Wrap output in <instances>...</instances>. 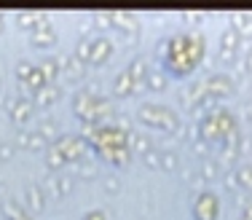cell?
<instances>
[{
	"label": "cell",
	"mask_w": 252,
	"mask_h": 220,
	"mask_svg": "<svg viewBox=\"0 0 252 220\" xmlns=\"http://www.w3.org/2000/svg\"><path fill=\"white\" fill-rule=\"evenodd\" d=\"M204 57H207V38L196 30L175 32L158 43V67L169 78H188L201 67Z\"/></svg>",
	"instance_id": "obj_1"
},
{
	"label": "cell",
	"mask_w": 252,
	"mask_h": 220,
	"mask_svg": "<svg viewBox=\"0 0 252 220\" xmlns=\"http://www.w3.org/2000/svg\"><path fill=\"white\" fill-rule=\"evenodd\" d=\"M83 137H86L89 148L113 169H121L129 164V129L118 126V124H102V126H89Z\"/></svg>",
	"instance_id": "obj_2"
},
{
	"label": "cell",
	"mask_w": 252,
	"mask_h": 220,
	"mask_svg": "<svg viewBox=\"0 0 252 220\" xmlns=\"http://www.w3.org/2000/svg\"><path fill=\"white\" fill-rule=\"evenodd\" d=\"M233 134H242V129H239L236 116L228 108H215V110L204 113L199 126H196V137L201 142H207L209 148L220 145L225 137H233Z\"/></svg>",
	"instance_id": "obj_3"
},
{
	"label": "cell",
	"mask_w": 252,
	"mask_h": 220,
	"mask_svg": "<svg viewBox=\"0 0 252 220\" xmlns=\"http://www.w3.org/2000/svg\"><path fill=\"white\" fill-rule=\"evenodd\" d=\"M73 113H75L78 121H83V126L89 129V126H102V124H107V118L116 110H113L110 99H105L102 94L81 89L73 97Z\"/></svg>",
	"instance_id": "obj_4"
},
{
	"label": "cell",
	"mask_w": 252,
	"mask_h": 220,
	"mask_svg": "<svg viewBox=\"0 0 252 220\" xmlns=\"http://www.w3.org/2000/svg\"><path fill=\"white\" fill-rule=\"evenodd\" d=\"M137 121L148 129H158V132H177L180 129V116L169 105L161 102H145L137 108Z\"/></svg>",
	"instance_id": "obj_5"
},
{
	"label": "cell",
	"mask_w": 252,
	"mask_h": 220,
	"mask_svg": "<svg viewBox=\"0 0 252 220\" xmlns=\"http://www.w3.org/2000/svg\"><path fill=\"white\" fill-rule=\"evenodd\" d=\"M49 148H54V151L62 156L64 166L67 164H81L83 158H86V153L92 151L83 134H62V137L54 142V145H49Z\"/></svg>",
	"instance_id": "obj_6"
},
{
	"label": "cell",
	"mask_w": 252,
	"mask_h": 220,
	"mask_svg": "<svg viewBox=\"0 0 252 220\" xmlns=\"http://www.w3.org/2000/svg\"><path fill=\"white\" fill-rule=\"evenodd\" d=\"M190 215L193 220H218L220 218V196L212 188H201L190 201Z\"/></svg>",
	"instance_id": "obj_7"
},
{
	"label": "cell",
	"mask_w": 252,
	"mask_h": 220,
	"mask_svg": "<svg viewBox=\"0 0 252 220\" xmlns=\"http://www.w3.org/2000/svg\"><path fill=\"white\" fill-rule=\"evenodd\" d=\"M14 75H16V81H19L22 86L27 89L30 99H32L43 86H49V83H46V78H43V73H40V67H38V64H32V62H27V59H22V62L16 64Z\"/></svg>",
	"instance_id": "obj_8"
},
{
	"label": "cell",
	"mask_w": 252,
	"mask_h": 220,
	"mask_svg": "<svg viewBox=\"0 0 252 220\" xmlns=\"http://www.w3.org/2000/svg\"><path fill=\"white\" fill-rule=\"evenodd\" d=\"M204 89H207L209 97H215L220 102V99L231 97V94L236 92V81H233V75H228L220 70V73H212V75L204 78Z\"/></svg>",
	"instance_id": "obj_9"
},
{
	"label": "cell",
	"mask_w": 252,
	"mask_h": 220,
	"mask_svg": "<svg viewBox=\"0 0 252 220\" xmlns=\"http://www.w3.org/2000/svg\"><path fill=\"white\" fill-rule=\"evenodd\" d=\"M8 118H11V124L14 126H25V124H30L35 118V102L30 97H14V99H8Z\"/></svg>",
	"instance_id": "obj_10"
},
{
	"label": "cell",
	"mask_w": 252,
	"mask_h": 220,
	"mask_svg": "<svg viewBox=\"0 0 252 220\" xmlns=\"http://www.w3.org/2000/svg\"><path fill=\"white\" fill-rule=\"evenodd\" d=\"M57 40H59V32H57V27H54L46 16H43V22H40V25L30 32V43H32V49H38V51L40 49H43V51L54 49V46H57Z\"/></svg>",
	"instance_id": "obj_11"
},
{
	"label": "cell",
	"mask_w": 252,
	"mask_h": 220,
	"mask_svg": "<svg viewBox=\"0 0 252 220\" xmlns=\"http://www.w3.org/2000/svg\"><path fill=\"white\" fill-rule=\"evenodd\" d=\"M73 188H75V180L70 175H62V172H51L43 180V191L51 199H64V196L73 193Z\"/></svg>",
	"instance_id": "obj_12"
},
{
	"label": "cell",
	"mask_w": 252,
	"mask_h": 220,
	"mask_svg": "<svg viewBox=\"0 0 252 220\" xmlns=\"http://www.w3.org/2000/svg\"><path fill=\"white\" fill-rule=\"evenodd\" d=\"M110 27L118 30L126 40H137L140 35V22L131 11H110Z\"/></svg>",
	"instance_id": "obj_13"
},
{
	"label": "cell",
	"mask_w": 252,
	"mask_h": 220,
	"mask_svg": "<svg viewBox=\"0 0 252 220\" xmlns=\"http://www.w3.org/2000/svg\"><path fill=\"white\" fill-rule=\"evenodd\" d=\"M113 51H116V46H113V40L107 38V35H97V38H92V57H89V67H105V64L110 62Z\"/></svg>",
	"instance_id": "obj_14"
},
{
	"label": "cell",
	"mask_w": 252,
	"mask_h": 220,
	"mask_svg": "<svg viewBox=\"0 0 252 220\" xmlns=\"http://www.w3.org/2000/svg\"><path fill=\"white\" fill-rule=\"evenodd\" d=\"M126 73H129V78L134 81V86L140 89H145V81H148V73H151V64H148V57H142V54H137L134 59H131L129 64H126Z\"/></svg>",
	"instance_id": "obj_15"
},
{
	"label": "cell",
	"mask_w": 252,
	"mask_h": 220,
	"mask_svg": "<svg viewBox=\"0 0 252 220\" xmlns=\"http://www.w3.org/2000/svg\"><path fill=\"white\" fill-rule=\"evenodd\" d=\"M59 62H62V78H67L70 83H81V81H86V64L78 62L73 54L59 57Z\"/></svg>",
	"instance_id": "obj_16"
},
{
	"label": "cell",
	"mask_w": 252,
	"mask_h": 220,
	"mask_svg": "<svg viewBox=\"0 0 252 220\" xmlns=\"http://www.w3.org/2000/svg\"><path fill=\"white\" fill-rule=\"evenodd\" d=\"M16 148L35 153V151H43L46 142H43V137L38 134V129H19V132H16Z\"/></svg>",
	"instance_id": "obj_17"
},
{
	"label": "cell",
	"mask_w": 252,
	"mask_h": 220,
	"mask_svg": "<svg viewBox=\"0 0 252 220\" xmlns=\"http://www.w3.org/2000/svg\"><path fill=\"white\" fill-rule=\"evenodd\" d=\"M59 97H62V89H59V83H49V86H43L38 94H35L32 102H35V108L49 110V108H54V105L59 102Z\"/></svg>",
	"instance_id": "obj_18"
},
{
	"label": "cell",
	"mask_w": 252,
	"mask_h": 220,
	"mask_svg": "<svg viewBox=\"0 0 252 220\" xmlns=\"http://www.w3.org/2000/svg\"><path fill=\"white\" fill-rule=\"evenodd\" d=\"M110 89H113V97H116V99L131 97V94H137V92H140V89L134 86V81L129 78V73H126V70H121V73H116V78H113Z\"/></svg>",
	"instance_id": "obj_19"
},
{
	"label": "cell",
	"mask_w": 252,
	"mask_h": 220,
	"mask_svg": "<svg viewBox=\"0 0 252 220\" xmlns=\"http://www.w3.org/2000/svg\"><path fill=\"white\" fill-rule=\"evenodd\" d=\"M25 207L30 212H40L46 207V191L43 186H38V183H30L25 188Z\"/></svg>",
	"instance_id": "obj_20"
},
{
	"label": "cell",
	"mask_w": 252,
	"mask_h": 220,
	"mask_svg": "<svg viewBox=\"0 0 252 220\" xmlns=\"http://www.w3.org/2000/svg\"><path fill=\"white\" fill-rule=\"evenodd\" d=\"M231 27L239 32V38H252V14L250 11H236L231 14Z\"/></svg>",
	"instance_id": "obj_21"
},
{
	"label": "cell",
	"mask_w": 252,
	"mask_h": 220,
	"mask_svg": "<svg viewBox=\"0 0 252 220\" xmlns=\"http://www.w3.org/2000/svg\"><path fill=\"white\" fill-rule=\"evenodd\" d=\"M40 73H43L46 83H57L59 78H62V62H59V57H46L40 59Z\"/></svg>",
	"instance_id": "obj_22"
},
{
	"label": "cell",
	"mask_w": 252,
	"mask_h": 220,
	"mask_svg": "<svg viewBox=\"0 0 252 220\" xmlns=\"http://www.w3.org/2000/svg\"><path fill=\"white\" fill-rule=\"evenodd\" d=\"M129 151L140 153V156H145L148 151H153V140L148 137V132H134V129H131L129 132Z\"/></svg>",
	"instance_id": "obj_23"
},
{
	"label": "cell",
	"mask_w": 252,
	"mask_h": 220,
	"mask_svg": "<svg viewBox=\"0 0 252 220\" xmlns=\"http://www.w3.org/2000/svg\"><path fill=\"white\" fill-rule=\"evenodd\" d=\"M14 22H16V27H19V30L32 32V30L38 27L40 22H43V14H38V11H16Z\"/></svg>",
	"instance_id": "obj_24"
},
{
	"label": "cell",
	"mask_w": 252,
	"mask_h": 220,
	"mask_svg": "<svg viewBox=\"0 0 252 220\" xmlns=\"http://www.w3.org/2000/svg\"><path fill=\"white\" fill-rule=\"evenodd\" d=\"M3 218H8V220H32L30 218V210L25 204H19L16 199H5L3 201Z\"/></svg>",
	"instance_id": "obj_25"
},
{
	"label": "cell",
	"mask_w": 252,
	"mask_h": 220,
	"mask_svg": "<svg viewBox=\"0 0 252 220\" xmlns=\"http://www.w3.org/2000/svg\"><path fill=\"white\" fill-rule=\"evenodd\" d=\"M38 134L43 137L46 145H54L62 134H59V124L54 121V118H40V124H38Z\"/></svg>",
	"instance_id": "obj_26"
},
{
	"label": "cell",
	"mask_w": 252,
	"mask_h": 220,
	"mask_svg": "<svg viewBox=\"0 0 252 220\" xmlns=\"http://www.w3.org/2000/svg\"><path fill=\"white\" fill-rule=\"evenodd\" d=\"M145 89H151V92H164V89H169V75H166L161 67H151Z\"/></svg>",
	"instance_id": "obj_27"
},
{
	"label": "cell",
	"mask_w": 252,
	"mask_h": 220,
	"mask_svg": "<svg viewBox=\"0 0 252 220\" xmlns=\"http://www.w3.org/2000/svg\"><path fill=\"white\" fill-rule=\"evenodd\" d=\"M233 177H236L239 191L252 193V164H239L236 169H233Z\"/></svg>",
	"instance_id": "obj_28"
},
{
	"label": "cell",
	"mask_w": 252,
	"mask_h": 220,
	"mask_svg": "<svg viewBox=\"0 0 252 220\" xmlns=\"http://www.w3.org/2000/svg\"><path fill=\"white\" fill-rule=\"evenodd\" d=\"M239 46H242V38H239V32L228 25L223 32H220V49H228V51H239Z\"/></svg>",
	"instance_id": "obj_29"
},
{
	"label": "cell",
	"mask_w": 252,
	"mask_h": 220,
	"mask_svg": "<svg viewBox=\"0 0 252 220\" xmlns=\"http://www.w3.org/2000/svg\"><path fill=\"white\" fill-rule=\"evenodd\" d=\"M161 169L164 172H177L180 169V156L175 151H161Z\"/></svg>",
	"instance_id": "obj_30"
},
{
	"label": "cell",
	"mask_w": 252,
	"mask_h": 220,
	"mask_svg": "<svg viewBox=\"0 0 252 220\" xmlns=\"http://www.w3.org/2000/svg\"><path fill=\"white\" fill-rule=\"evenodd\" d=\"M73 57L89 67V57H92V40H78L75 49H73Z\"/></svg>",
	"instance_id": "obj_31"
},
{
	"label": "cell",
	"mask_w": 252,
	"mask_h": 220,
	"mask_svg": "<svg viewBox=\"0 0 252 220\" xmlns=\"http://www.w3.org/2000/svg\"><path fill=\"white\" fill-rule=\"evenodd\" d=\"M43 161H46V166H49V172H62V169H64V161H62V156H59V153L54 151V148H49V151H46Z\"/></svg>",
	"instance_id": "obj_32"
},
{
	"label": "cell",
	"mask_w": 252,
	"mask_h": 220,
	"mask_svg": "<svg viewBox=\"0 0 252 220\" xmlns=\"http://www.w3.org/2000/svg\"><path fill=\"white\" fill-rule=\"evenodd\" d=\"M215 59H218V64H223V67H233V64L239 62V51L218 49V54H215Z\"/></svg>",
	"instance_id": "obj_33"
},
{
	"label": "cell",
	"mask_w": 252,
	"mask_h": 220,
	"mask_svg": "<svg viewBox=\"0 0 252 220\" xmlns=\"http://www.w3.org/2000/svg\"><path fill=\"white\" fill-rule=\"evenodd\" d=\"M218 172H220L218 161H212V158H204V161H201V177H204V180H215Z\"/></svg>",
	"instance_id": "obj_34"
},
{
	"label": "cell",
	"mask_w": 252,
	"mask_h": 220,
	"mask_svg": "<svg viewBox=\"0 0 252 220\" xmlns=\"http://www.w3.org/2000/svg\"><path fill=\"white\" fill-rule=\"evenodd\" d=\"M142 164L151 166V169H161V148H153L142 156Z\"/></svg>",
	"instance_id": "obj_35"
},
{
	"label": "cell",
	"mask_w": 252,
	"mask_h": 220,
	"mask_svg": "<svg viewBox=\"0 0 252 220\" xmlns=\"http://www.w3.org/2000/svg\"><path fill=\"white\" fill-rule=\"evenodd\" d=\"M16 151H19V148H16V142H0V164L11 161Z\"/></svg>",
	"instance_id": "obj_36"
},
{
	"label": "cell",
	"mask_w": 252,
	"mask_h": 220,
	"mask_svg": "<svg viewBox=\"0 0 252 220\" xmlns=\"http://www.w3.org/2000/svg\"><path fill=\"white\" fill-rule=\"evenodd\" d=\"M236 220H252V196L242 201V212H239Z\"/></svg>",
	"instance_id": "obj_37"
},
{
	"label": "cell",
	"mask_w": 252,
	"mask_h": 220,
	"mask_svg": "<svg viewBox=\"0 0 252 220\" xmlns=\"http://www.w3.org/2000/svg\"><path fill=\"white\" fill-rule=\"evenodd\" d=\"M81 220H107V212L105 210H89V212H83Z\"/></svg>",
	"instance_id": "obj_38"
},
{
	"label": "cell",
	"mask_w": 252,
	"mask_h": 220,
	"mask_svg": "<svg viewBox=\"0 0 252 220\" xmlns=\"http://www.w3.org/2000/svg\"><path fill=\"white\" fill-rule=\"evenodd\" d=\"M94 22H97V27H110V11H105V14L97 11V14H94Z\"/></svg>",
	"instance_id": "obj_39"
},
{
	"label": "cell",
	"mask_w": 252,
	"mask_h": 220,
	"mask_svg": "<svg viewBox=\"0 0 252 220\" xmlns=\"http://www.w3.org/2000/svg\"><path fill=\"white\" fill-rule=\"evenodd\" d=\"M225 188H228V191H239L236 177H233V169H231V172H225Z\"/></svg>",
	"instance_id": "obj_40"
},
{
	"label": "cell",
	"mask_w": 252,
	"mask_h": 220,
	"mask_svg": "<svg viewBox=\"0 0 252 220\" xmlns=\"http://www.w3.org/2000/svg\"><path fill=\"white\" fill-rule=\"evenodd\" d=\"M242 67H244V70H250V73H252V46L247 49V54H244V59H242Z\"/></svg>",
	"instance_id": "obj_41"
},
{
	"label": "cell",
	"mask_w": 252,
	"mask_h": 220,
	"mask_svg": "<svg viewBox=\"0 0 252 220\" xmlns=\"http://www.w3.org/2000/svg\"><path fill=\"white\" fill-rule=\"evenodd\" d=\"M107 191H118V177H107Z\"/></svg>",
	"instance_id": "obj_42"
},
{
	"label": "cell",
	"mask_w": 252,
	"mask_h": 220,
	"mask_svg": "<svg viewBox=\"0 0 252 220\" xmlns=\"http://www.w3.org/2000/svg\"><path fill=\"white\" fill-rule=\"evenodd\" d=\"M183 22H201V14H188V11H185V14H183Z\"/></svg>",
	"instance_id": "obj_43"
},
{
	"label": "cell",
	"mask_w": 252,
	"mask_h": 220,
	"mask_svg": "<svg viewBox=\"0 0 252 220\" xmlns=\"http://www.w3.org/2000/svg\"><path fill=\"white\" fill-rule=\"evenodd\" d=\"M3 27H5V14L0 11V32H3Z\"/></svg>",
	"instance_id": "obj_44"
},
{
	"label": "cell",
	"mask_w": 252,
	"mask_h": 220,
	"mask_svg": "<svg viewBox=\"0 0 252 220\" xmlns=\"http://www.w3.org/2000/svg\"><path fill=\"white\" fill-rule=\"evenodd\" d=\"M247 118H250V121H252V102L247 105Z\"/></svg>",
	"instance_id": "obj_45"
},
{
	"label": "cell",
	"mask_w": 252,
	"mask_h": 220,
	"mask_svg": "<svg viewBox=\"0 0 252 220\" xmlns=\"http://www.w3.org/2000/svg\"><path fill=\"white\" fill-rule=\"evenodd\" d=\"M0 220H8V218H0Z\"/></svg>",
	"instance_id": "obj_46"
},
{
	"label": "cell",
	"mask_w": 252,
	"mask_h": 220,
	"mask_svg": "<svg viewBox=\"0 0 252 220\" xmlns=\"http://www.w3.org/2000/svg\"><path fill=\"white\" fill-rule=\"evenodd\" d=\"M134 220H140V218H134Z\"/></svg>",
	"instance_id": "obj_47"
}]
</instances>
